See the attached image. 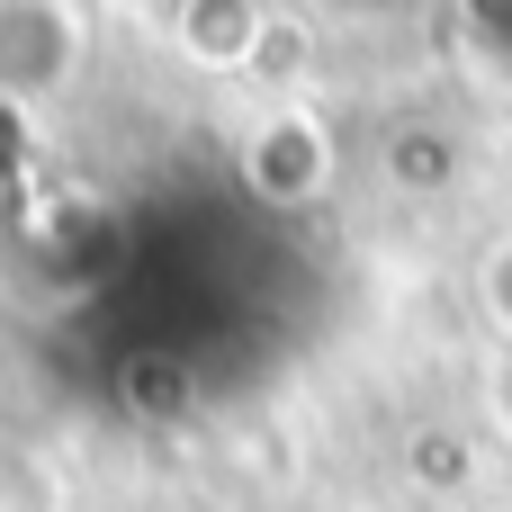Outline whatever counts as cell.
Listing matches in <instances>:
<instances>
[{
  "label": "cell",
  "mask_w": 512,
  "mask_h": 512,
  "mask_svg": "<svg viewBox=\"0 0 512 512\" xmlns=\"http://www.w3.org/2000/svg\"><path fill=\"white\" fill-rule=\"evenodd\" d=\"M405 468H414V495H450V486H468L477 450H468L459 432H423V441L405 450Z\"/></svg>",
  "instance_id": "obj_5"
},
{
  "label": "cell",
  "mask_w": 512,
  "mask_h": 512,
  "mask_svg": "<svg viewBox=\"0 0 512 512\" xmlns=\"http://www.w3.org/2000/svg\"><path fill=\"white\" fill-rule=\"evenodd\" d=\"M126 396H135V414H180L189 405V369L180 360H135L126 369Z\"/></svg>",
  "instance_id": "obj_6"
},
{
  "label": "cell",
  "mask_w": 512,
  "mask_h": 512,
  "mask_svg": "<svg viewBox=\"0 0 512 512\" xmlns=\"http://www.w3.org/2000/svg\"><path fill=\"white\" fill-rule=\"evenodd\" d=\"M0 512H63L54 468L36 450H18V441H0Z\"/></svg>",
  "instance_id": "obj_4"
},
{
  "label": "cell",
  "mask_w": 512,
  "mask_h": 512,
  "mask_svg": "<svg viewBox=\"0 0 512 512\" xmlns=\"http://www.w3.org/2000/svg\"><path fill=\"white\" fill-rule=\"evenodd\" d=\"M495 405H504V423H512V351H504V378H495Z\"/></svg>",
  "instance_id": "obj_10"
},
{
  "label": "cell",
  "mask_w": 512,
  "mask_h": 512,
  "mask_svg": "<svg viewBox=\"0 0 512 512\" xmlns=\"http://www.w3.org/2000/svg\"><path fill=\"white\" fill-rule=\"evenodd\" d=\"M441 171H450V144H423V135L396 144V180H405V189H432Z\"/></svg>",
  "instance_id": "obj_8"
},
{
  "label": "cell",
  "mask_w": 512,
  "mask_h": 512,
  "mask_svg": "<svg viewBox=\"0 0 512 512\" xmlns=\"http://www.w3.org/2000/svg\"><path fill=\"white\" fill-rule=\"evenodd\" d=\"M243 180H252L270 207H306V198H324V180H333V135H324L315 117L279 108V117L252 126V144H243Z\"/></svg>",
  "instance_id": "obj_2"
},
{
  "label": "cell",
  "mask_w": 512,
  "mask_h": 512,
  "mask_svg": "<svg viewBox=\"0 0 512 512\" xmlns=\"http://www.w3.org/2000/svg\"><path fill=\"white\" fill-rule=\"evenodd\" d=\"M81 72V18L54 0H0V108H45Z\"/></svg>",
  "instance_id": "obj_1"
},
{
  "label": "cell",
  "mask_w": 512,
  "mask_h": 512,
  "mask_svg": "<svg viewBox=\"0 0 512 512\" xmlns=\"http://www.w3.org/2000/svg\"><path fill=\"white\" fill-rule=\"evenodd\" d=\"M369 512H441L432 495H396V504H369Z\"/></svg>",
  "instance_id": "obj_9"
},
{
  "label": "cell",
  "mask_w": 512,
  "mask_h": 512,
  "mask_svg": "<svg viewBox=\"0 0 512 512\" xmlns=\"http://www.w3.org/2000/svg\"><path fill=\"white\" fill-rule=\"evenodd\" d=\"M171 27H180V54H189V63H225V72L252 63L261 45H279V18H270L261 0H189Z\"/></svg>",
  "instance_id": "obj_3"
},
{
  "label": "cell",
  "mask_w": 512,
  "mask_h": 512,
  "mask_svg": "<svg viewBox=\"0 0 512 512\" xmlns=\"http://www.w3.org/2000/svg\"><path fill=\"white\" fill-rule=\"evenodd\" d=\"M477 306H486V324L504 333V351H512V234L486 252V270H477Z\"/></svg>",
  "instance_id": "obj_7"
}]
</instances>
